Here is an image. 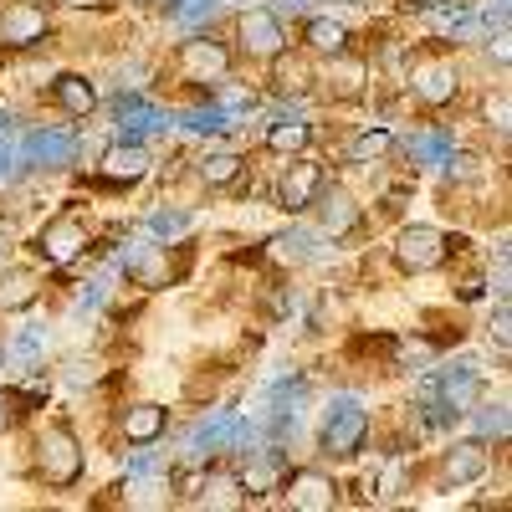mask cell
<instances>
[{"mask_svg": "<svg viewBox=\"0 0 512 512\" xmlns=\"http://www.w3.org/2000/svg\"><path fill=\"white\" fill-rule=\"evenodd\" d=\"M82 246H88V231H82L77 216H57L47 231L36 236V251L47 256V262H67V256H77Z\"/></svg>", "mask_w": 512, "mask_h": 512, "instance_id": "5", "label": "cell"}, {"mask_svg": "<svg viewBox=\"0 0 512 512\" xmlns=\"http://www.w3.org/2000/svg\"><path fill=\"white\" fill-rule=\"evenodd\" d=\"M308 41H313V52H344V26L338 21H308Z\"/></svg>", "mask_w": 512, "mask_h": 512, "instance_id": "19", "label": "cell"}, {"mask_svg": "<svg viewBox=\"0 0 512 512\" xmlns=\"http://www.w3.org/2000/svg\"><path fill=\"white\" fill-rule=\"evenodd\" d=\"M180 62H185L190 72H200V77H221V72L231 67V57H226V52L216 47V41H185Z\"/></svg>", "mask_w": 512, "mask_h": 512, "instance_id": "12", "label": "cell"}, {"mask_svg": "<svg viewBox=\"0 0 512 512\" xmlns=\"http://www.w3.org/2000/svg\"><path fill=\"white\" fill-rule=\"evenodd\" d=\"M318 195H323V169H318L313 159H292V164L282 169V180H277L282 210H308Z\"/></svg>", "mask_w": 512, "mask_h": 512, "instance_id": "2", "label": "cell"}, {"mask_svg": "<svg viewBox=\"0 0 512 512\" xmlns=\"http://www.w3.org/2000/svg\"><path fill=\"white\" fill-rule=\"evenodd\" d=\"M36 472H41V482L57 487V492L82 477V441L67 431V425H52V431L36 441Z\"/></svg>", "mask_w": 512, "mask_h": 512, "instance_id": "1", "label": "cell"}, {"mask_svg": "<svg viewBox=\"0 0 512 512\" xmlns=\"http://www.w3.org/2000/svg\"><path fill=\"white\" fill-rule=\"evenodd\" d=\"M415 93L425 103H446L456 93V67L451 62H420L415 67Z\"/></svg>", "mask_w": 512, "mask_h": 512, "instance_id": "9", "label": "cell"}, {"mask_svg": "<svg viewBox=\"0 0 512 512\" xmlns=\"http://www.w3.org/2000/svg\"><path fill=\"white\" fill-rule=\"evenodd\" d=\"M164 425H169V410L164 405H134L123 415V441L128 446H149L164 436Z\"/></svg>", "mask_w": 512, "mask_h": 512, "instance_id": "8", "label": "cell"}, {"mask_svg": "<svg viewBox=\"0 0 512 512\" xmlns=\"http://www.w3.org/2000/svg\"><path fill=\"white\" fill-rule=\"evenodd\" d=\"M0 31H6L11 47H31V41H41L47 21H41V11H36V6H21V11H11L6 21H0Z\"/></svg>", "mask_w": 512, "mask_h": 512, "instance_id": "13", "label": "cell"}, {"mask_svg": "<svg viewBox=\"0 0 512 512\" xmlns=\"http://www.w3.org/2000/svg\"><path fill=\"white\" fill-rule=\"evenodd\" d=\"M31 303V277L26 272H11L6 277V292H0V308H26Z\"/></svg>", "mask_w": 512, "mask_h": 512, "instance_id": "20", "label": "cell"}, {"mask_svg": "<svg viewBox=\"0 0 512 512\" xmlns=\"http://www.w3.org/2000/svg\"><path fill=\"white\" fill-rule=\"evenodd\" d=\"M364 436H369V410H338L323 425V446L333 456H354L364 446Z\"/></svg>", "mask_w": 512, "mask_h": 512, "instance_id": "4", "label": "cell"}, {"mask_svg": "<svg viewBox=\"0 0 512 512\" xmlns=\"http://www.w3.org/2000/svg\"><path fill=\"white\" fill-rule=\"evenodd\" d=\"M400 262H405L410 272H431V267H441V262H446V236L431 231V226H410V231H400Z\"/></svg>", "mask_w": 512, "mask_h": 512, "instance_id": "3", "label": "cell"}, {"mask_svg": "<svg viewBox=\"0 0 512 512\" xmlns=\"http://www.w3.org/2000/svg\"><path fill=\"white\" fill-rule=\"evenodd\" d=\"M241 169H246V164H241L236 154H210V159L200 164V180H205L210 190H226V185L241 180Z\"/></svg>", "mask_w": 512, "mask_h": 512, "instance_id": "14", "label": "cell"}, {"mask_svg": "<svg viewBox=\"0 0 512 512\" xmlns=\"http://www.w3.org/2000/svg\"><path fill=\"white\" fill-rule=\"evenodd\" d=\"M149 175V154L144 149H108L103 154V180L108 185H134Z\"/></svg>", "mask_w": 512, "mask_h": 512, "instance_id": "10", "label": "cell"}, {"mask_svg": "<svg viewBox=\"0 0 512 512\" xmlns=\"http://www.w3.org/2000/svg\"><path fill=\"white\" fill-rule=\"evenodd\" d=\"M67 6H103V0H67Z\"/></svg>", "mask_w": 512, "mask_h": 512, "instance_id": "22", "label": "cell"}, {"mask_svg": "<svg viewBox=\"0 0 512 512\" xmlns=\"http://www.w3.org/2000/svg\"><path fill=\"white\" fill-rule=\"evenodd\" d=\"M379 149H390V134H384V128H374V134H359L354 139V159H369V154H379Z\"/></svg>", "mask_w": 512, "mask_h": 512, "instance_id": "21", "label": "cell"}, {"mask_svg": "<svg viewBox=\"0 0 512 512\" xmlns=\"http://www.w3.org/2000/svg\"><path fill=\"white\" fill-rule=\"evenodd\" d=\"M205 507H241L246 502V492H241V482L236 477H205Z\"/></svg>", "mask_w": 512, "mask_h": 512, "instance_id": "17", "label": "cell"}, {"mask_svg": "<svg viewBox=\"0 0 512 512\" xmlns=\"http://www.w3.org/2000/svg\"><path fill=\"white\" fill-rule=\"evenodd\" d=\"M241 47H246L251 57H277V52H282V26H277V16L246 11V16H241Z\"/></svg>", "mask_w": 512, "mask_h": 512, "instance_id": "6", "label": "cell"}, {"mask_svg": "<svg viewBox=\"0 0 512 512\" xmlns=\"http://www.w3.org/2000/svg\"><path fill=\"white\" fill-rule=\"evenodd\" d=\"M52 93H57V103H62L72 118H82V113H93V108H98V88H93L88 77H77V72L57 77V82H52Z\"/></svg>", "mask_w": 512, "mask_h": 512, "instance_id": "11", "label": "cell"}, {"mask_svg": "<svg viewBox=\"0 0 512 512\" xmlns=\"http://www.w3.org/2000/svg\"><path fill=\"white\" fill-rule=\"evenodd\" d=\"M308 139H313V128H308V123H282V128H272V134H267V144H272L277 154L308 149Z\"/></svg>", "mask_w": 512, "mask_h": 512, "instance_id": "18", "label": "cell"}, {"mask_svg": "<svg viewBox=\"0 0 512 512\" xmlns=\"http://www.w3.org/2000/svg\"><path fill=\"white\" fill-rule=\"evenodd\" d=\"M308 82H313V67L303 57H282L277 62V93H308Z\"/></svg>", "mask_w": 512, "mask_h": 512, "instance_id": "16", "label": "cell"}, {"mask_svg": "<svg viewBox=\"0 0 512 512\" xmlns=\"http://www.w3.org/2000/svg\"><path fill=\"white\" fill-rule=\"evenodd\" d=\"M287 502L303 507V512H323V507L338 502V492H333V482H328L323 472H297V477L287 482Z\"/></svg>", "mask_w": 512, "mask_h": 512, "instance_id": "7", "label": "cell"}, {"mask_svg": "<svg viewBox=\"0 0 512 512\" xmlns=\"http://www.w3.org/2000/svg\"><path fill=\"white\" fill-rule=\"evenodd\" d=\"M487 472V451L482 446H456V461H446V482L456 487V482H472V477H482Z\"/></svg>", "mask_w": 512, "mask_h": 512, "instance_id": "15", "label": "cell"}]
</instances>
